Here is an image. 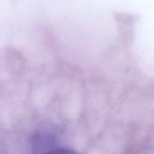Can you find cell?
<instances>
[{
	"instance_id": "obj_1",
	"label": "cell",
	"mask_w": 154,
	"mask_h": 154,
	"mask_svg": "<svg viewBox=\"0 0 154 154\" xmlns=\"http://www.w3.org/2000/svg\"><path fill=\"white\" fill-rule=\"evenodd\" d=\"M45 154H78L76 151L71 149H65V148H54Z\"/></svg>"
}]
</instances>
